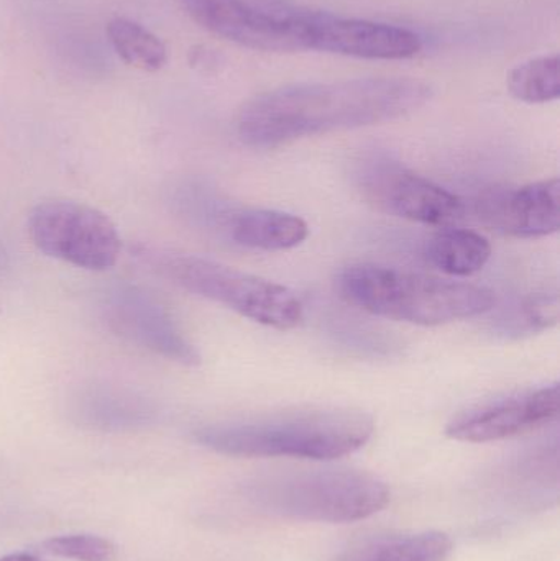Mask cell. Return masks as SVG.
<instances>
[{
  "instance_id": "cell-11",
  "label": "cell",
  "mask_w": 560,
  "mask_h": 561,
  "mask_svg": "<svg viewBox=\"0 0 560 561\" xmlns=\"http://www.w3.org/2000/svg\"><path fill=\"white\" fill-rule=\"evenodd\" d=\"M309 49L362 59H408L423 49L413 30L316 10Z\"/></svg>"
},
{
  "instance_id": "cell-19",
  "label": "cell",
  "mask_w": 560,
  "mask_h": 561,
  "mask_svg": "<svg viewBox=\"0 0 560 561\" xmlns=\"http://www.w3.org/2000/svg\"><path fill=\"white\" fill-rule=\"evenodd\" d=\"M560 302L558 293H538L522 299L513 307L508 319H500V329L506 335L542 332L558 325Z\"/></svg>"
},
{
  "instance_id": "cell-13",
  "label": "cell",
  "mask_w": 560,
  "mask_h": 561,
  "mask_svg": "<svg viewBox=\"0 0 560 561\" xmlns=\"http://www.w3.org/2000/svg\"><path fill=\"white\" fill-rule=\"evenodd\" d=\"M71 411L81 424L104 431L140 427L153 421L155 415L153 402L140 392L98 381L72 392Z\"/></svg>"
},
{
  "instance_id": "cell-3",
  "label": "cell",
  "mask_w": 560,
  "mask_h": 561,
  "mask_svg": "<svg viewBox=\"0 0 560 561\" xmlns=\"http://www.w3.org/2000/svg\"><path fill=\"white\" fill-rule=\"evenodd\" d=\"M342 299L372 316L436 327L493 310V290L477 284L388 268L374 263L345 266L335 276Z\"/></svg>"
},
{
  "instance_id": "cell-18",
  "label": "cell",
  "mask_w": 560,
  "mask_h": 561,
  "mask_svg": "<svg viewBox=\"0 0 560 561\" xmlns=\"http://www.w3.org/2000/svg\"><path fill=\"white\" fill-rule=\"evenodd\" d=\"M506 89L525 104H548L560 95V56H536L515 66L506 76Z\"/></svg>"
},
{
  "instance_id": "cell-9",
  "label": "cell",
  "mask_w": 560,
  "mask_h": 561,
  "mask_svg": "<svg viewBox=\"0 0 560 561\" xmlns=\"http://www.w3.org/2000/svg\"><path fill=\"white\" fill-rule=\"evenodd\" d=\"M357 180L364 199L388 216L439 229L466 219V204L459 196L385 158L364 163Z\"/></svg>"
},
{
  "instance_id": "cell-7",
  "label": "cell",
  "mask_w": 560,
  "mask_h": 561,
  "mask_svg": "<svg viewBox=\"0 0 560 561\" xmlns=\"http://www.w3.org/2000/svg\"><path fill=\"white\" fill-rule=\"evenodd\" d=\"M187 15L213 35L266 53L309 49L315 10L256 5L250 0H181Z\"/></svg>"
},
{
  "instance_id": "cell-14",
  "label": "cell",
  "mask_w": 560,
  "mask_h": 561,
  "mask_svg": "<svg viewBox=\"0 0 560 561\" xmlns=\"http://www.w3.org/2000/svg\"><path fill=\"white\" fill-rule=\"evenodd\" d=\"M224 232L237 245L262 252H285L301 245L309 227L295 214L273 209L232 210Z\"/></svg>"
},
{
  "instance_id": "cell-6",
  "label": "cell",
  "mask_w": 560,
  "mask_h": 561,
  "mask_svg": "<svg viewBox=\"0 0 560 561\" xmlns=\"http://www.w3.org/2000/svg\"><path fill=\"white\" fill-rule=\"evenodd\" d=\"M33 245L49 259L89 272H105L117 263L121 233L102 210L69 199H52L28 216Z\"/></svg>"
},
{
  "instance_id": "cell-21",
  "label": "cell",
  "mask_w": 560,
  "mask_h": 561,
  "mask_svg": "<svg viewBox=\"0 0 560 561\" xmlns=\"http://www.w3.org/2000/svg\"><path fill=\"white\" fill-rule=\"evenodd\" d=\"M0 561H43L33 553H10V556L0 557Z\"/></svg>"
},
{
  "instance_id": "cell-10",
  "label": "cell",
  "mask_w": 560,
  "mask_h": 561,
  "mask_svg": "<svg viewBox=\"0 0 560 561\" xmlns=\"http://www.w3.org/2000/svg\"><path fill=\"white\" fill-rule=\"evenodd\" d=\"M559 404V385L555 382L469 409L447 424L446 435L467 444L519 437L558 421Z\"/></svg>"
},
{
  "instance_id": "cell-20",
  "label": "cell",
  "mask_w": 560,
  "mask_h": 561,
  "mask_svg": "<svg viewBox=\"0 0 560 561\" xmlns=\"http://www.w3.org/2000/svg\"><path fill=\"white\" fill-rule=\"evenodd\" d=\"M42 552L71 561H115L117 549L111 540L91 534L52 537L42 543Z\"/></svg>"
},
{
  "instance_id": "cell-15",
  "label": "cell",
  "mask_w": 560,
  "mask_h": 561,
  "mask_svg": "<svg viewBox=\"0 0 560 561\" xmlns=\"http://www.w3.org/2000/svg\"><path fill=\"white\" fill-rule=\"evenodd\" d=\"M423 255L443 275L467 278L485 268L492 247L485 237L473 230L449 227L427 240Z\"/></svg>"
},
{
  "instance_id": "cell-8",
  "label": "cell",
  "mask_w": 560,
  "mask_h": 561,
  "mask_svg": "<svg viewBox=\"0 0 560 561\" xmlns=\"http://www.w3.org/2000/svg\"><path fill=\"white\" fill-rule=\"evenodd\" d=\"M99 307L107 329L130 345L180 365H199L201 353L173 313L144 287L118 280L104 290Z\"/></svg>"
},
{
  "instance_id": "cell-17",
  "label": "cell",
  "mask_w": 560,
  "mask_h": 561,
  "mask_svg": "<svg viewBox=\"0 0 560 561\" xmlns=\"http://www.w3.org/2000/svg\"><path fill=\"white\" fill-rule=\"evenodd\" d=\"M108 42L125 65L140 71H160L168 61L164 43L150 30L130 19L111 20L107 25Z\"/></svg>"
},
{
  "instance_id": "cell-5",
  "label": "cell",
  "mask_w": 560,
  "mask_h": 561,
  "mask_svg": "<svg viewBox=\"0 0 560 561\" xmlns=\"http://www.w3.org/2000/svg\"><path fill=\"white\" fill-rule=\"evenodd\" d=\"M262 510L292 519L348 524L375 516L390 503L384 481L348 468H316L266 478L252 486Z\"/></svg>"
},
{
  "instance_id": "cell-2",
  "label": "cell",
  "mask_w": 560,
  "mask_h": 561,
  "mask_svg": "<svg viewBox=\"0 0 560 561\" xmlns=\"http://www.w3.org/2000/svg\"><path fill=\"white\" fill-rule=\"evenodd\" d=\"M374 432L370 415L332 409L204 425L194 432V438L227 457L331 461L361 450Z\"/></svg>"
},
{
  "instance_id": "cell-12",
  "label": "cell",
  "mask_w": 560,
  "mask_h": 561,
  "mask_svg": "<svg viewBox=\"0 0 560 561\" xmlns=\"http://www.w3.org/2000/svg\"><path fill=\"white\" fill-rule=\"evenodd\" d=\"M480 219L515 239H542L560 227L558 178L526 184L516 190L485 194L477 203Z\"/></svg>"
},
{
  "instance_id": "cell-4",
  "label": "cell",
  "mask_w": 560,
  "mask_h": 561,
  "mask_svg": "<svg viewBox=\"0 0 560 561\" xmlns=\"http://www.w3.org/2000/svg\"><path fill=\"white\" fill-rule=\"evenodd\" d=\"M134 256L176 286L229 307L253 322L276 330H292L305 319V306L289 287L240 272L232 266L168 252L150 245L135 247Z\"/></svg>"
},
{
  "instance_id": "cell-1",
  "label": "cell",
  "mask_w": 560,
  "mask_h": 561,
  "mask_svg": "<svg viewBox=\"0 0 560 561\" xmlns=\"http://www.w3.org/2000/svg\"><path fill=\"white\" fill-rule=\"evenodd\" d=\"M433 95L430 82L401 76L295 82L247 101L237 117V135L247 147H282L306 137L408 117Z\"/></svg>"
},
{
  "instance_id": "cell-16",
  "label": "cell",
  "mask_w": 560,
  "mask_h": 561,
  "mask_svg": "<svg viewBox=\"0 0 560 561\" xmlns=\"http://www.w3.org/2000/svg\"><path fill=\"white\" fill-rule=\"evenodd\" d=\"M450 552L446 534H398L355 543L338 561H449Z\"/></svg>"
}]
</instances>
